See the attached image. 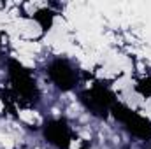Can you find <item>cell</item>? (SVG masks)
Listing matches in <instances>:
<instances>
[{"label": "cell", "mask_w": 151, "mask_h": 149, "mask_svg": "<svg viewBox=\"0 0 151 149\" xmlns=\"http://www.w3.org/2000/svg\"><path fill=\"white\" fill-rule=\"evenodd\" d=\"M19 117L23 119V121H27V123H34V117H35V114L30 111H23L19 112Z\"/></svg>", "instance_id": "1"}, {"label": "cell", "mask_w": 151, "mask_h": 149, "mask_svg": "<svg viewBox=\"0 0 151 149\" xmlns=\"http://www.w3.org/2000/svg\"><path fill=\"white\" fill-rule=\"evenodd\" d=\"M0 144H2V146H5L7 149H11L14 142H12V139H11V137H7V135H2V133H0Z\"/></svg>", "instance_id": "2"}, {"label": "cell", "mask_w": 151, "mask_h": 149, "mask_svg": "<svg viewBox=\"0 0 151 149\" xmlns=\"http://www.w3.org/2000/svg\"><path fill=\"white\" fill-rule=\"evenodd\" d=\"M0 111H2V102H0Z\"/></svg>", "instance_id": "3"}]
</instances>
